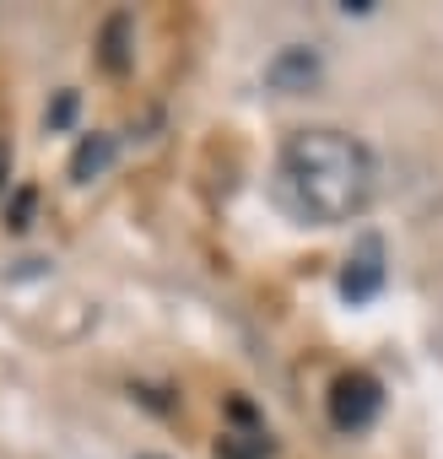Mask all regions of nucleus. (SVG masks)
<instances>
[{
    "label": "nucleus",
    "mask_w": 443,
    "mask_h": 459,
    "mask_svg": "<svg viewBox=\"0 0 443 459\" xmlns=\"http://www.w3.org/2000/svg\"><path fill=\"white\" fill-rule=\"evenodd\" d=\"M276 184H282V200L303 221L341 227V221H357L373 205L378 168H373V152L357 135L314 125V130H292L282 141Z\"/></svg>",
    "instance_id": "obj_1"
},
{
    "label": "nucleus",
    "mask_w": 443,
    "mask_h": 459,
    "mask_svg": "<svg viewBox=\"0 0 443 459\" xmlns=\"http://www.w3.org/2000/svg\"><path fill=\"white\" fill-rule=\"evenodd\" d=\"M378 411H384V384L373 373L352 368L330 384V427L335 432H362L378 421Z\"/></svg>",
    "instance_id": "obj_2"
},
{
    "label": "nucleus",
    "mask_w": 443,
    "mask_h": 459,
    "mask_svg": "<svg viewBox=\"0 0 443 459\" xmlns=\"http://www.w3.org/2000/svg\"><path fill=\"white\" fill-rule=\"evenodd\" d=\"M384 238L378 233H368L352 255H346V271H341V298L346 303H373L378 292H384Z\"/></svg>",
    "instance_id": "obj_3"
},
{
    "label": "nucleus",
    "mask_w": 443,
    "mask_h": 459,
    "mask_svg": "<svg viewBox=\"0 0 443 459\" xmlns=\"http://www.w3.org/2000/svg\"><path fill=\"white\" fill-rule=\"evenodd\" d=\"M319 76H325V60H319V49H308V44H287V49H276L271 65H265V87H276V92H287V98L314 92Z\"/></svg>",
    "instance_id": "obj_4"
},
{
    "label": "nucleus",
    "mask_w": 443,
    "mask_h": 459,
    "mask_svg": "<svg viewBox=\"0 0 443 459\" xmlns=\"http://www.w3.org/2000/svg\"><path fill=\"white\" fill-rule=\"evenodd\" d=\"M109 162H114V135L92 130V135H82V146L71 152V178H76V184H92L98 173H109Z\"/></svg>",
    "instance_id": "obj_5"
},
{
    "label": "nucleus",
    "mask_w": 443,
    "mask_h": 459,
    "mask_svg": "<svg viewBox=\"0 0 443 459\" xmlns=\"http://www.w3.org/2000/svg\"><path fill=\"white\" fill-rule=\"evenodd\" d=\"M271 454H276V443L255 421L239 427V432H222V443H216V459H271Z\"/></svg>",
    "instance_id": "obj_6"
},
{
    "label": "nucleus",
    "mask_w": 443,
    "mask_h": 459,
    "mask_svg": "<svg viewBox=\"0 0 443 459\" xmlns=\"http://www.w3.org/2000/svg\"><path fill=\"white\" fill-rule=\"evenodd\" d=\"M103 71L109 76H125L130 71V17H109L103 22Z\"/></svg>",
    "instance_id": "obj_7"
},
{
    "label": "nucleus",
    "mask_w": 443,
    "mask_h": 459,
    "mask_svg": "<svg viewBox=\"0 0 443 459\" xmlns=\"http://www.w3.org/2000/svg\"><path fill=\"white\" fill-rule=\"evenodd\" d=\"M71 114H76V92H60V98H55V108H49V130H65V125H71Z\"/></svg>",
    "instance_id": "obj_8"
},
{
    "label": "nucleus",
    "mask_w": 443,
    "mask_h": 459,
    "mask_svg": "<svg viewBox=\"0 0 443 459\" xmlns=\"http://www.w3.org/2000/svg\"><path fill=\"white\" fill-rule=\"evenodd\" d=\"M28 211H33V195L22 189V195L12 200V227H28Z\"/></svg>",
    "instance_id": "obj_9"
},
{
    "label": "nucleus",
    "mask_w": 443,
    "mask_h": 459,
    "mask_svg": "<svg viewBox=\"0 0 443 459\" xmlns=\"http://www.w3.org/2000/svg\"><path fill=\"white\" fill-rule=\"evenodd\" d=\"M0 184H6V146H0Z\"/></svg>",
    "instance_id": "obj_10"
},
{
    "label": "nucleus",
    "mask_w": 443,
    "mask_h": 459,
    "mask_svg": "<svg viewBox=\"0 0 443 459\" xmlns=\"http://www.w3.org/2000/svg\"><path fill=\"white\" fill-rule=\"evenodd\" d=\"M135 459H162V454H135Z\"/></svg>",
    "instance_id": "obj_11"
}]
</instances>
